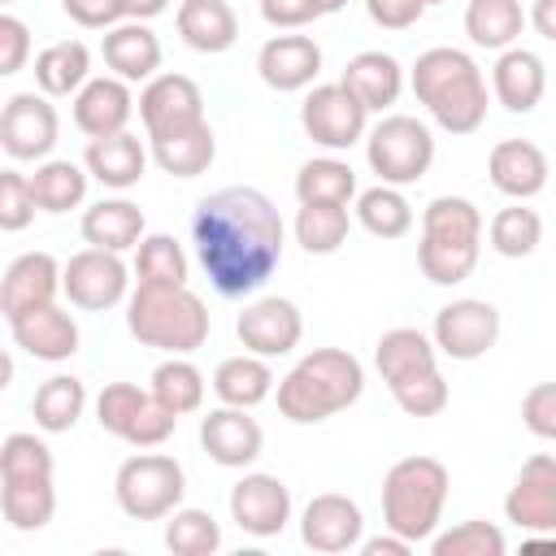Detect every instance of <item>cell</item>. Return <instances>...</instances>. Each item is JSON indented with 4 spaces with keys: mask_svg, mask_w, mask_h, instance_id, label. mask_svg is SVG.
Instances as JSON below:
<instances>
[{
    "mask_svg": "<svg viewBox=\"0 0 556 556\" xmlns=\"http://www.w3.org/2000/svg\"><path fill=\"white\" fill-rule=\"evenodd\" d=\"M113 495H117V508L126 517H135V521H165L182 504V495H187V473L165 452H139V456H126L117 465Z\"/></svg>",
    "mask_w": 556,
    "mask_h": 556,
    "instance_id": "8",
    "label": "cell"
},
{
    "mask_svg": "<svg viewBox=\"0 0 556 556\" xmlns=\"http://www.w3.org/2000/svg\"><path fill=\"white\" fill-rule=\"evenodd\" d=\"M0 508L13 530H43L56 517V486L52 478H0Z\"/></svg>",
    "mask_w": 556,
    "mask_h": 556,
    "instance_id": "36",
    "label": "cell"
},
{
    "mask_svg": "<svg viewBox=\"0 0 556 556\" xmlns=\"http://www.w3.org/2000/svg\"><path fill=\"white\" fill-rule=\"evenodd\" d=\"M491 91L508 113H534L547 91V65L530 48H504L491 65Z\"/></svg>",
    "mask_w": 556,
    "mask_h": 556,
    "instance_id": "25",
    "label": "cell"
},
{
    "mask_svg": "<svg viewBox=\"0 0 556 556\" xmlns=\"http://www.w3.org/2000/svg\"><path fill=\"white\" fill-rule=\"evenodd\" d=\"M204 374H200V365L195 361H187V356H169V361H161L156 369H152V382H148V391L169 408V413H178V417H187V413H195L200 404H204Z\"/></svg>",
    "mask_w": 556,
    "mask_h": 556,
    "instance_id": "40",
    "label": "cell"
},
{
    "mask_svg": "<svg viewBox=\"0 0 556 556\" xmlns=\"http://www.w3.org/2000/svg\"><path fill=\"white\" fill-rule=\"evenodd\" d=\"M526 17H530V26H534L543 39H552V43H556V0H534Z\"/></svg>",
    "mask_w": 556,
    "mask_h": 556,
    "instance_id": "55",
    "label": "cell"
},
{
    "mask_svg": "<svg viewBox=\"0 0 556 556\" xmlns=\"http://www.w3.org/2000/svg\"><path fill=\"white\" fill-rule=\"evenodd\" d=\"M61 291L70 295L74 308H87V313H104L113 304L126 300L130 291V269L122 261V252H104V248H83L65 261L61 269Z\"/></svg>",
    "mask_w": 556,
    "mask_h": 556,
    "instance_id": "12",
    "label": "cell"
},
{
    "mask_svg": "<svg viewBox=\"0 0 556 556\" xmlns=\"http://www.w3.org/2000/svg\"><path fill=\"white\" fill-rule=\"evenodd\" d=\"M261 17H265L274 30H300V26H308L313 17H321V13H317L313 0H261Z\"/></svg>",
    "mask_w": 556,
    "mask_h": 556,
    "instance_id": "53",
    "label": "cell"
},
{
    "mask_svg": "<svg viewBox=\"0 0 556 556\" xmlns=\"http://www.w3.org/2000/svg\"><path fill=\"white\" fill-rule=\"evenodd\" d=\"M486 239H491V252H500L508 261H521V256H530L543 243V217L534 208H526L521 200H513L508 208H500L491 217Z\"/></svg>",
    "mask_w": 556,
    "mask_h": 556,
    "instance_id": "42",
    "label": "cell"
},
{
    "mask_svg": "<svg viewBox=\"0 0 556 556\" xmlns=\"http://www.w3.org/2000/svg\"><path fill=\"white\" fill-rule=\"evenodd\" d=\"M61 135V117L43 91H17L0 113V148L13 161H48Z\"/></svg>",
    "mask_w": 556,
    "mask_h": 556,
    "instance_id": "13",
    "label": "cell"
},
{
    "mask_svg": "<svg viewBox=\"0 0 556 556\" xmlns=\"http://www.w3.org/2000/svg\"><path fill=\"white\" fill-rule=\"evenodd\" d=\"M35 191H30V174L17 169H0V230L17 235L35 222Z\"/></svg>",
    "mask_w": 556,
    "mask_h": 556,
    "instance_id": "48",
    "label": "cell"
},
{
    "mask_svg": "<svg viewBox=\"0 0 556 556\" xmlns=\"http://www.w3.org/2000/svg\"><path fill=\"white\" fill-rule=\"evenodd\" d=\"M9 334H13V343H17L26 356L48 361V365L70 361V356L78 352V343H83L78 321H74L65 308H56V304H39V308L13 317V321H9Z\"/></svg>",
    "mask_w": 556,
    "mask_h": 556,
    "instance_id": "23",
    "label": "cell"
},
{
    "mask_svg": "<svg viewBox=\"0 0 556 556\" xmlns=\"http://www.w3.org/2000/svg\"><path fill=\"white\" fill-rule=\"evenodd\" d=\"M521 426L543 439V443H556V382H534L521 400Z\"/></svg>",
    "mask_w": 556,
    "mask_h": 556,
    "instance_id": "49",
    "label": "cell"
},
{
    "mask_svg": "<svg viewBox=\"0 0 556 556\" xmlns=\"http://www.w3.org/2000/svg\"><path fill=\"white\" fill-rule=\"evenodd\" d=\"M126 330L143 348H161L169 356H191L208 343L213 317L191 287H152L139 282L126 300Z\"/></svg>",
    "mask_w": 556,
    "mask_h": 556,
    "instance_id": "5",
    "label": "cell"
},
{
    "mask_svg": "<svg viewBox=\"0 0 556 556\" xmlns=\"http://www.w3.org/2000/svg\"><path fill=\"white\" fill-rule=\"evenodd\" d=\"M235 334L243 343V352L256 356H287L300 348L304 339V317L295 308V300L287 295H261L252 304H243V313L235 317Z\"/></svg>",
    "mask_w": 556,
    "mask_h": 556,
    "instance_id": "16",
    "label": "cell"
},
{
    "mask_svg": "<svg viewBox=\"0 0 556 556\" xmlns=\"http://www.w3.org/2000/svg\"><path fill=\"white\" fill-rule=\"evenodd\" d=\"M300 126L326 152H348L369 135V109L343 83H317L300 104Z\"/></svg>",
    "mask_w": 556,
    "mask_h": 556,
    "instance_id": "10",
    "label": "cell"
},
{
    "mask_svg": "<svg viewBox=\"0 0 556 556\" xmlns=\"http://www.w3.org/2000/svg\"><path fill=\"white\" fill-rule=\"evenodd\" d=\"M374 365L391 391V400L408 417H439L452 400L443 374H439V348L426 330L417 326H395L378 339Z\"/></svg>",
    "mask_w": 556,
    "mask_h": 556,
    "instance_id": "4",
    "label": "cell"
},
{
    "mask_svg": "<svg viewBox=\"0 0 556 556\" xmlns=\"http://www.w3.org/2000/svg\"><path fill=\"white\" fill-rule=\"evenodd\" d=\"M430 339H434L439 356L469 365V361H478V356H486L495 348V339H500V308L491 300H473V295L452 300V304H443L434 313Z\"/></svg>",
    "mask_w": 556,
    "mask_h": 556,
    "instance_id": "11",
    "label": "cell"
},
{
    "mask_svg": "<svg viewBox=\"0 0 556 556\" xmlns=\"http://www.w3.org/2000/svg\"><path fill=\"white\" fill-rule=\"evenodd\" d=\"M213 395L222 404H235V408H256L261 400L274 395V369H269V361L256 356V352L226 356L213 369Z\"/></svg>",
    "mask_w": 556,
    "mask_h": 556,
    "instance_id": "31",
    "label": "cell"
},
{
    "mask_svg": "<svg viewBox=\"0 0 556 556\" xmlns=\"http://www.w3.org/2000/svg\"><path fill=\"white\" fill-rule=\"evenodd\" d=\"M521 547L526 552H556V530L552 534H530V539H521Z\"/></svg>",
    "mask_w": 556,
    "mask_h": 556,
    "instance_id": "57",
    "label": "cell"
},
{
    "mask_svg": "<svg viewBox=\"0 0 556 556\" xmlns=\"http://www.w3.org/2000/svg\"><path fill=\"white\" fill-rule=\"evenodd\" d=\"M30 56V26L13 13H0V74H17Z\"/></svg>",
    "mask_w": 556,
    "mask_h": 556,
    "instance_id": "50",
    "label": "cell"
},
{
    "mask_svg": "<svg viewBox=\"0 0 556 556\" xmlns=\"http://www.w3.org/2000/svg\"><path fill=\"white\" fill-rule=\"evenodd\" d=\"M356 222L374 235V239H404L413 230V204L404 200L400 187L378 182L356 191Z\"/></svg>",
    "mask_w": 556,
    "mask_h": 556,
    "instance_id": "39",
    "label": "cell"
},
{
    "mask_svg": "<svg viewBox=\"0 0 556 556\" xmlns=\"http://www.w3.org/2000/svg\"><path fill=\"white\" fill-rule=\"evenodd\" d=\"M365 391V365L343 348H313L278 378V413L295 426H317L352 408Z\"/></svg>",
    "mask_w": 556,
    "mask_h": 556,
    "instance_id": "3",
    "label": "cell"
},
{
    "mask_svg": "<svg viewBox=\"0 0 556 556\" xmlns=\"http://www.w3.org/2000/svg\"><path fill=\"white\" fill-rule=\"evenodd\" d=\"M230 521L252 539H274L291 521V491L274 473H243L230 486Z\"/></svg>",
    "mask_w": 556,
    "mask_h": 556,
    "instance_id": "18",
    "label": "cell"
},
{
    "mask_svg": "<svg viewBox=\"0 0 556 556\" xmlns=\"http://www.w3.org/2000/svg\"><path fill=\"white\" fill-rule=\"evenodd\" d=\"M0 4H13V0H0Z\"/></svg>",
    "mask_w": 556,
    "mask_h": 556,
    "instance_id": "60",
    "label": "cell"
},
{
    "mask_svg": "<svg viewBox=\"0 0 556 556\" xmlns=\"http://www.w3.org/2000/svg\"><path fill=\"white\" fill-rule=\"evenodd\" d=\"M526 9L521 0H469L465 4V35L473 48H491V52H504L521 39L526 30Z\"/></svg>",
    "mask_w": 556,
    "mask_h": 556,
    "instance_id": "33",
    "label": "cell"
},
{
    "mask_svg": "<svg viewBox=\"0 0 556 556\" xmlns=\"http://www.w3.org/2000/svg\"><path fill=\"white\" fill-rule=\"evenodd\" d=\"M187 252L174 235H143L135 248V278L152 287H187Z\"/></svg>",
    "mask_w": 556,
    "mask_h": 556,
    "instance_id": "43",
    "label": "cell"
},
{
    "mask_svg": "<svg viewBox=\"0 0 556 556\" xmlns=\"http://www.w3.org/2000/svg\"><path fill=\"white\" fill-rule=\"evenodd\" d=\"M195 256L217 295L243 300L261 291L282 265L287 226L261 187H222L191 213Z\"/></svg>",
    "mask_w": 556,
    "mask_h": 556,
    "instance_id": "1",
    "label": "cell"
},
{
    "mask_svg": "<svg viewBox=\"0 0 556 556\" xmlns=\"http://www.w3.org/2000/svg\"><path fill=\"white\" fill-rule=\"evenodd\" d=\"M148 400H152V391H143L135 382H109L96 395V421H100V430L126 443V434H130V426H135V417L143 413Z\"/></svg>",
    "mask_w": 556,
    "mask_h": 556,
    "instance_id": "46",
    "label": "cell"
},
{
    "mask_svg": "<svg viewBox=\"0 0 556 556\" xmlns=\"http://www.w3.org/2000/svg\"><path fill=\"white\" fill-rule=\"evenodd\" d=\"M504 517L521 534H552L556 530V456L552 452H534L517 469V482L504 495Z\"/></svg>",
    "mask_w": 556,
    "mask_h": 556,
    "instance_id": "17",
    "label": "cell"
},
{
    "mask_svg": "<svg viewBox=\"0 0 556 556\" xmlns=\"http://www.w3.org/2000/svg\"><path fill=\"white\" fill-rule=\"evenodd\" d=\"M87 182H91L87 165L65 161V156H48L30 174V191H35L39 213H70V208H78L87 200Z\"/></svg>",
    "mask_w": 556,
    "mask_h": 556,
    "instance_id": "35",
    "label": "cell"
},
{
    "mask_svg": "<svg viewBox=\"0 0 556 556\" xmlns=\"http://www.w3.org/2000/svg\"><path fill=\"white\" fill-rule=\"evenodd\" d=\"M348 230H352L348 204H300V213H295V243L308 256L339 252L348 243Z\"/></svg>",
    "mask_w": 556,
    "mask_h": 556,
    "instance_id": "41",
    "label": "cell"
},
{
    "mask_svg": "<svg viewBox=\"0 0 556 556\" xmlns=\"http://www.w3.org/2000/svg\"><path fill=\"white\" fill-rule=\"evenodd\" d=\"M100 56H104V65H109L117 78H126V83H148V78H156V70H161V39L152 35L148 22H117V26H109L104 39H100Z\"/></svg>",
    "mask_w": 556,
    "mask_h": 556,
    "instance_id": "26",
    "label": "cell"
},
{
    "mask_svg": "<svg viewBox=\"0 0 556 556\" xmlns=\"http://www.w3.org/2000/svg\"><path fill=\"white\" fill-rule=\"evenodd\" d=\"M139 122L148 130V139H165L178 135L187 126L204 122V91L195 78L187 74H156L143 83L139 91Z\"/></svg>",
    "mask_w": 556,
    "mask_h": 556,
    "instance_id": "14",
    "label": "cell"
},
{
    "mask_svg": "<svg viewBox=\"0 0 556 556\" xmlns=\"http://www.w3.org/2000/svg\"><path fill=\"white\" fill-rule=\"evenodd\" d=\"M83 165L87 174L109 187V191H126L143 178L148 169V148L139 143V135L122 130V135H104V139H87V152H83Z\"/></svg>",
    "mask_w": 556,
    "mask_h": 556,
    "instance_id": "28",
    "label": "cell"
},
{
    "mask_svg": "<svg viewBox=\"0 0 556 556\" xmlns=\"http://www.w3.org/2000/svg\"><path fill=\"white\" fill-rule=\"evenodd\" d=\"M482 252V213L465 195H434L421 213L417 265L434 287H456L473 274Z\"/></svg>",
    "mask_w": 556,
    "mask_h": 556,
    "instance_id": "6",
    "label": "cell"
},
{
    "mask_svg": "<svg viewBox=\"0 0 556 556\" xmlns=\"http://www.w3.org/2000/svg\"><path fill=\"white\" fill-rule=\"evenodd\" d=\"M313 4H317V13L326 17V13H339V9L348 4V0H313Z\"/></svg>",
    "mask_w": 556,
    "mask_h": 556,
    "instance_id": "58",
    "label": "cell"
},
{
    "mask_svg": "<svg viewBox=\"0 0 556 556\" xmlns=\"http://www.w3.org/2000/svg\"><path fill=\"white\" fill-rule=\"evenodd\" d=\"M174 22H178L182 43L191 52H204V56L230 52L235 39H239V17L226 0H182Z\"/></svg>",
    "mask_w": 556,
    "mask_h": 556,
    "instance_id": "29",
    "label": "cell"
},
{
    "mask_svg": "<svg viewBox=\"0 0 556 556\" xmlns=\"http://www.w3.org/2000/svg\"><path fill=\"white\" fill-rule=\"evenodd\" d=\"M61 261L52 252H22L9 261L4 278H0V313L4 321L39 308V304H56L61 291Z\"/></svg>",
    "mask_w": 556,
    "mask_h": 556,
    "instance_id": "19",
    "label": "cell"
},
{
    "mask_svg": "<svg viewBox=\"0 0 556 556\" xmlns=\"http://www.w3.org/2000/svg\"><path fill=\"white\" fill-rule=\"evenodd\" d=\"M369 113H387L395 100H400V91H404V65L391 56V52H378V48H369V52H356L348 65H343V78H339Z\"/></svg>",
    "mask_w": 556,
    "mask_h": 556,
    "instance_id": "27",
    "label": "cell"
},
{
    "mask_svg": "<svg viewBox=\"0 0 556 556\" xmlns=\"http://www.w3.org/2000/svg\"><path fill=\"white\" fill-rule=\"evenodd\" d=\"M408 87L447 135H473L486 122V78L460 48H426L408 70Z\"/></svg>",
    "mask_w": 556,
    "mask_h": 556,
    "instance_id": "2",
    "label": "cell"
},
{
    "mask_svg": "<svg viewBox=\"0 0 556 556\" xmlns=\"http://www.w3.org/2000/svg\"><path fill=\"white\" fill-rule=\"evenodd\" d=\"M117 4H122L126 22H152V17H161L169 9V0H117Z\"/></svg>",
    "mask_w": 556,
    "mask_h": 556,
    "instance_id": "56",
    "label": "cell"
},
{
    "mask_svg": "<svg viewBox=\"0 0 556 556\" xmlns=\"http://www.w3.org/2000/svg\"><path fill=\"white\" fill-rule=\"evenodd\" d=\"M452 473L434 456H404L382 478V526L408 543H430L443 521Z\"/></svg>",
    "mask_w": 556,
    "mask_h": 556,
    "instance_id": "7",
    "label": "cell"
},
{
    "mask_svg": "<svg viewBox=\"0 0 556 556\" xmlns=\"http://www.w3.org/2000/svg\"><path fill=\"white\" fill-rule=\"evenodd\" d=\"M417 543H408L404 534H395V530H387V534H374V539H361V547L356 552H365V556H408Z\"/></svg>",
    "mask_w": 556,
    "mask_h": 556,
    "instance_id": "54",
    "label": "cell"
},
{
    "mask_svg": "<svg viewBox=\"0 0 556 556\" xmlns=\"http://www.w3.org/2000/svg\"><path fill=\"white\" fill-rule=\"evenodd\" d=\"M83 408H87V387H83V378H74V374H52L48 382H39V391H35V400H30L35 426H39L43 434H65V430H74L78 417H83Z\"/></svg>",
    "mask_w": 556,
    "mask_h": 556,
    "instance_id": "37",
    "label": "cell"
},
{
    "mask_svg": "<svg viewBox=\"0 0 556 556\" xmlns=\"http://www.w3.org/2000/svg\"><path fill=\"white\" fill-rule=\"evenodd\" d=\"M430 4H443V0H426V9H430Z\"/></svg>",
    "mask_w": 556,
    "mask_h": 556,
    "instance_id": "59",
    "label": "cell"
},
{
    "mask_svg": "<svg viewBox=\"0 0 556 556\" xmlns=\"http://www.w3.org/2000/svg\"><path fill=\"white\" fill-rule=\"evenodd\" d=\"M200 447L208 452V460H217L226 469H248L261 456L265 434H261L256 417H248V408L222 404L200 417Z\"/></svg>",
    "mask_w": 556,
    "mask_h": 556,
    "instance_id": "21",
    "label": "cell"
},
{
    "mask_svg": "<svg viewBox=\"0 0 556 556\" xmlns=\"http://www.w3.org/2000/svg\"><path fill=\"white\" fill-rule=\"evenodd\" d=\"M165 547L174 556H213L222 547V526L208 508H174L165 517Z\"/></svg>",
    "mask_w": 556,
    "mask_h": 556,
    "instance_id": "44",
    "label": "cell"
},
{
    "mask_svg": "<svg viewBox=\"0 0 556 556\" xmlns=\"http://www.w3.org/2000/svg\"><path fill=\"white\" fill-rule=\"evenodd\" d=\"M356 195V169L339 156H313L295 169L300 204H348Z\"/></svg>",
    "mask_w": 556,
    "mask_h": 556,
    "instance_id": "38",
    "label": "cell"
},
{
    "mask_svg": "<svg viewBox=\"0 0 556 556\" xmlns=\"http://www.w3.org/2000/svg\"><path fill=\"white\" fill-rule=\"evenodd\" d=\"M256 74L269 91H304L321 74V48L313 35H269L256 52Z\"/></svg>",
    "mask_w": 556,
    "mask_h": 556,
    "instance_id": "20",
    "label": "cell"
},
{
    "mask_svg": "<svg viewBox=\"0 0 556 556\" xmlns=\"http://www.w3.org/2000/svg\"><path fill=\"white\" fill-rule=\"evenodd\" d=\"M430 552L434 556H504L508 552V539H504L500 526L473 517V521H460V526L434 534L430 539Z\"/></svg>",
    "mask_w": 556,
    "mask_h": 556,
    "instance_id": "45",
    "label": "cell"
},
{
    "mask_svg": "<svg viewBox=\"0 0 556 556\" xmlns=\"http://www.w3.org/2000/svg\"><path fill=\"white\" fill-rule=\"evenodd\" d=\"M91 78V52L83 39H56L35 56V87L43 96H78Z\"/></svg>",
    "mask_w": 556,
    "mask_h": 556,
    "instance_id": "32",
    "label": "cell"
},
{
    "mask_svg": "<svg viewBox=\"0 0 556 556\" xmlns=\"http://www.w3.org/2000/svg\"><path fill=\"white\" fill-rule=\"evenodd\" d=\"M78 230H83V239H87L91 248L130 252V248L143 243L148 222H143V208H139V204H130V200H122V195H109V200H96V204L83 213Z\"/></svg>",
    "mask_w": 556,
    "mask_h": 556,
    "instance_id": "30",
    "label": "cell"
},
{
    "mask_svg": "<svg viewBox=\"0 0 556 556\" xmlns=\"http://www.w3.org/2000/svg\"><path fill=\"white\" fill-rule=\"evenodd\" d=\"M135 117V96L130 83L117 74H100L87 78V87L74 96V126L87 139H104V135H122Z\"/></svg>",
    "mask_w": 556,
    "mask_h": 556,
    "instance_id": "22",
    "label": "cell"
},
{
    "mask_svg": "<svg viewBox=\"0 0 556 556\" xmlns=\"http://www.w3.org/2000/svg\"><path fill=\"white\" fill-rule=\"evenodd\" d=\"M365 13L382 30H408V26L421 22L426 0H365Z\"/></svg>",
    "mask_w": 556,
    "mask_h": 556,
    "instance_id": "51",
    "label": "cell"
},
{
    "mask_svg": "<svg viewBox=\"0 0 556 556\" xmlns=\"http://www.w3.org/2000/svg\"><path fill=\"white\" fill-rule=\"evenodd\" d=\"M148 143H152V161L169 178H200L217 156V135H213L208 122L187 126V130L165 135V139H148Z\"/></svg>",
    "mask_w": 556,
    "mask_h": 556,
    "instance_id": "34",
    "label": "cell"
},
{
    "mask_svg": "<svg viewBox=\"0 0 556 556\" xmlns=\"http://www.w3.org/2000/svg\"><path fill=\"white\" fill-rule=\"evenodd\" d=\"M365 161L378 174V182L408 187L421 182L434 165V135L421 117L408 113H387L369 135H365Z\"/></svg>",
    "mask_w": 556,
    "mask_h": 556,
    "instance_id": "9",
    "label": "cell"
},
{
    "mask_svg": "<svg viewBox=\"0 0 556 556\" xmlns=\"http://www.w3.org/2000/svg\"><path fill=\"white\" fill-rule=\"evenodd\" d=\"M61 9H65L70 22H78L87 30H109V26L126 22L117 0H61Z\"/></svg>",
    "mask_w": 556,
    "mask_h": 556,
    "instance_id": "52",
    "label": "cell"
},
{
    "mask_svg": "<svg viewBox=\"0 0 556 556\" xmlns=\"http://www.w3.org/2000/svg\"><path fill=\"white\" fill-rule=\"evenodd\" d=\"M300 539H304L308 552H321V556L356 552L361 539H365V513L352 495L321 491L300 513Z\"/></svg>",
    "mask_w": 556,
    "mask_h": 556,
    "instance_id": "15",
    "label": "cell"
},
{
    "mask_svg": "<svg viewBox=\"0 0 556 556\" xmlns=\"http://www.w3.org/2000/svg\"><path fill=\"white\" fill-rule=\"evenodd\" d=\"M56 460H52V447L30 434V430H13L4 434L0 443V478H52Z\"/></svg>",
    "mask_w": 556,
    "mask_h": 556,
    "instance_id": "47",
    "label": "cell"
},
{
    "mask_svg": "<svg viewBox=\"0 0 556 556\" xmlns=\"http://www.w3.org/2000/svg\"><path fill=\"white\" fill-rule=\"evenodd\" d=\"M486 174H491V187L508 200H530L547 187L552 178V165L543 156L539 143L530 139H500L486 156Z\"/></svg>",
    "mask_w": 556,
    "mask_h": 556,
    "instance_id": "24",
    "label": "cell"
}]
</instances>
